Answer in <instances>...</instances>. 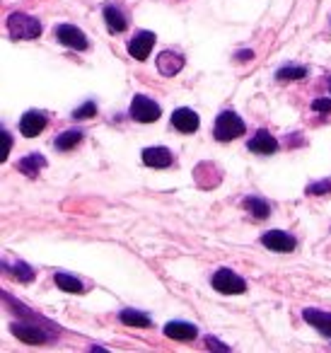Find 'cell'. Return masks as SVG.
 Masks as SVG:
<instances>
[{
  "label": "cell",
  "instance_id": "10",
  "mask_svg": "<svg viewBox=\"0 0 331 353\" xmlns=\"http://www.w3.org/2000/svg\"><path fill=\"white\" fill-rule=\"evenodd\" d=\"M181 68H184V56L177 54V51H162V54L157 56V70H160L162 75H167V78L177 75Z\"/></svg>",
  "mask_w": 331,
  "mask_h": 353
},
{
  "label": "cell",
  "instance_id": "5",
  "mask_svg": "<svg viewBox=\"0 0 331 353\" xmlns=\"http://www.w3.org/2000/svg\"><path fill=\"white\" fill-rule=\"evenodd\" d=\"M56 37L63 46L68 49H75V51H88V37L83 34V30H78L75 25H61L56 30Z\"/></svg>",
  "mask_w": 331,
  "mask_h": 353
},
{
  "label": "cell",
  "instance_id": "30",
  "mask_svg": "<svg viewBox=\"0 0 331 353\" xmlns=\"http://www.w3.org/2000/svg\"><path fill=\"white\" fill-rule=\"evenodd\" d=\"M329 85H331V83H329Z\"/></svg>",
  "mask_w": 331,
  "mask_h": 353
},
{
  "label": "cell",
  "instance_id": "26",
  "mask_svg": "<svg viewBox=\"0 0 331 353\" xmlns=\"http://www.w3.org/2000/svg\"><path fill=\"white\" fill-rule=\"evenodd\" d=\"M0 136H3V160H8V155H10V148H12V136L6 131V128H3V133H0Z\"/></svg>",
  "mask_w": 331,
  "mask_h": 353
},
{
  "label": "cell",
  "instance_id": "2",
  "mask_svg": "<svg viewBox=\"0 0 331 353\" xmlns=\"http://www.w3.org/2000/svg\"><path fill=\"white\" fill-rule=\"evenodd\" d=\"M244 121L237 117L234 112H223L218 119H215V141L220 143H228V141H234V138H239L244 133Z\"/></svg>",
  "mask_w": 331,
  "mask_h": 353
},
{
  "label": "cell",
  "instance_id": "27",
  "mask_svg": "<svg viewBox=\"0 0 331 353\" xmlns=\"http://www.w3.org/2000/svg\"><path fill=\"white\" fill-rule=\"evenodd\" d=\"M312 109H314V112H331V99H324V97L314 99V102H312Z\"/></svg>",
  "mask_w": 331,
  "mask_h": 353
},
{
  "label": "cell",
  "instance_id": "12",
  "mask_svg": "<svg viewBox=\"0 0 331 353\" xmlns=\"http://www.w3.org/2000/svg\"><path fill=\"white\" fill-rule=\"evenodd\" d=\"M302 317H305V322H310L321 336L331 339V312H321V310L307 307L305 312H302Z\"/></svg>",
  "mask_w": 331,
  "mask_h": 353
},
{
  "label": "cell",
  "instance_id": "13",
  "mask_svg": "<svg viewBox=\"0 0 331 353\" xmlns=\"http://www.w3.org/2000/svg\"><path fill=\"white\" fill-rule=\"evenodd\" d=\"M249 150L257 152V155H271V152L278 150V141L271 136L268 131H257L254 133V138L249 141Z\"/></svg>",
  "mask_w": 331,
  "mask_h": 353
},
{
  "label": "cell",
  "instance_id": "18",
  "mask_svg": "<svg viewBox=\"0 0 331 353\" xmlns=\"http://www.w3.org/2000/svg\"><path fill=\"white\" fill-rule=\"evenodd\" d=\"M119 319H121L126 327H141V329H146V327H150V317H148L146 312H138V310H123L121 314H119Z\"/></svg>",
  "mask_w": 331,
  "mask_h": 353
},
{
  "label": "cell",
  "instance_id": "22",
  "mask_svg": "<svg viewBox=\"0 0 331 353\" xmlns=\"http://www.w3.org/2000/svg\"><path fill=\"white\" fill-rule=\"evenodd\" d=\"M56 285H59L61 290H66V293H83L85 285L80 283V279H75V276L70 274H56Z\"/></svg>",
  "mask_w": 331,
  "mask_h": 353
},
{
  "label": "cell",
  "instance_id": "15",
  "mask_svg": "<svg viewBox=\"0 0 331 353\" xmlns=\"http://www.w3.org/2000/svg\"><path fill=\"white\" fill-rule=\"evenodd\" d=\"M165 334L174 341H194L199 329L189 322H167L165 324Z\"/></svg>",
  "mask_w": 331,
  "mask_h": 353
},
{
  "label": "cell",
  "instance_id": "9",
  "mask_svg": "<svg viewBox=\"0 0 331 353\" xmlns=\"http://www.w3.org/2000/svg\"><path fill=\"white\" fill-rule=\"evenodd\" d=\"M261 242H263L266 250H273V252H292L295 250V237L288 235V232H283V230L266 232V235L261 237Z\"/></svg>",
  "mask_w": 331,
  "mask_h": 353
},
{
  "label": "cell",
  "instance_id": "23",
  "mask_svg": "<svg viewBox=\"0 0 331 353\" xmlns=\"http://www.w3.org/2000/svg\"><path fill=\"white\" fill-rule=\"evenodd\" d=\"M6 269L12 271V274H15L22 283H30V281L34 279V271H32L27 264H22V261H15V264H8V261H6Z\"/></svg>",
  "mask_w": 331,
  "mask_h": 353
},
{
  "label": "cell",
  "instance_id": "29",
  "mask_svg": "<svg viewBox=\"0 0 331 353\" xmlns=\"http://www.w3.org/2000/svg\"><path fill=\"white\" fill-rule=\"evenodd\" d=\"M244 59H254V54H252V51H239V54H237V61H244Z\"/></svg>",
  "mask_w": 331,
  "mask_h": 353
},
{
  "label": "cell",
  "instance_id": "3",
  "mask_svg": "<svg viewBox=\"0 0 331 353\" xmlns=\"http://www.w3.org/2000/svg\"><path fill=\"white\" fill-rule=\"evenodd\" d=\"M160 114H162L160 104L152 102L150 97H146V94H136V97H133V102H131V117H133V121H138V123H152V121H157V119H160Z\"/></svg>",
  "mask_w": 331,
  "mask_h": 353
},
{
  "label": "cell",
  "instance_id": "19",
  "mask_svg": "<svg viewBox=\"0 0 331 353\" xmlns=\"http://www.w3.org/2000/svg\"><path fill=\"white\" fill-rule=\"evenodd\" d=\"M80 141H83V131H78V128H70V131L61 133L59 138H56V148L59 150H73L75 145H80Z\"/></svg>",
  "mask_w": 331,
  "mask_h": 353
},
{
  "label": "cell",
  "instance_id": "14",
  "mask_svg": "<svg viewBox=\"0 0 331 353\" xmlns=\"http://www.w3.org/2000/svg\"><path fill=\"white\" fill-rule=\"evenodd\" d=\"M172 152L167 148H146L143 150V162L148 167H155V170H165V167L172 165Z\"/></svg>",
  "mask_w": 331,
  "mask_h": 353
},
{
  "label": "cell",
  "instance_id": "28",
  "mask_svg": "<svg viewBox=\"0 0 331 353\" xmlns=\"http://www.w3.org/2000/svg\"><path fill=\"white\" fill-rule=\"evenodd\" d=\"M205 346L213 348V351H223V353H228V351H230L228 343H220L218 339H208V341H205Z\"/></svg>",
  "mask_w": 331,
  "mask_h": 353
},
{
  "label": "cell",
  "instance_id": "7",
  "mask_svg": "<svg viewBox=\"0 0 331 353\" xmlns=\"http://www.w3.org/2000/svg\"><path fill=\"white\" fill-rule=\"evenodd\" d=\"M152 46H155V34L152 32H138L131 41H128V54L136 61H146L150 56Z\"/></svg>",
  "mask_w": 331,
  "mask_h": 353
},
{
  "label": "cell",
  "instance_id": "4",
  "mask_svg": "<svg viewBox=\"0 0 331 353\" xmlns=\"http://www.w3.org/2000/svg\"><path fill=\"white\" fill-rule=\"evenodd\" d=\"M213 288L218 290V293H223V295H239V293H244L247 290V281L242 279V276H237L234 271H230V269H220L218 274L213 276Z\"/></svg>",
  "mask_w": 331,
  "mask_h": 353
},
{
  "label": "cell",
  "instance_id": "17",
  "mask_svg": "<svg viewBox=\"0 0 331 353\" xmlns=\"http://www.w3.org/2000/svg\"><path fill=\"white\" fill-rule=\"evenodd\" d=\"M44 167H46L44 155H27V157H22V160H20L17 170H20L22 174H27V176H32V179H34V176L39 174Z\"/></svg>",
  "mask_w": 331,
  "mask_h": 353
},
{
  "label": "cell",
  "instance_id": "21",
  "mask_svg": "<svg viewBox=\"0 0 331 353\" xmlns=\"http://www.w3.org/2000/svg\"><path fill=\"white\" fill-rule=\"evenodd\" d=\"M244 206H247V211L252 213L257 221H263V218L271 216V208H268V203L261 201V199H254V196L244 199Z\"/></svg>",
  "mask_w": 331,
  "mask_h": 353
},
{
  "label": "cell",
  "instance_id": "11",
  "mask_svg": "<svg viewBox=\"0 0 331 353\" xmlns=\"http://www.w3.org/2000/svg\"><path fill=\"white\" fill-rule=\"evenodd\" d=\"M44 128H46V117L41 112H27L25 117L20 119V133L25 138L39 136Z\"/></svg>",
  "mask_w": 331,
  "mask_h": 353
},
{
  "label": "cell",
  "instance_id": "25",
  "mask_svg": "<svg viewBox=\"0 0 331 353\" xmlns=\"http://www.w3.org/2000/svg\"><path fill=\"white\" fill-rule=\"evenodd\" d=\"M307 194H312V196H317V194H331V182L324 179V182L310 184V187H307Z\"/></svg>",
  "mask_w": 331,
  "mask_h": 353
},
{
  "label": "cell",
  "instance_id": "1",
  "mask_svg": "<svg viewBox=\"0 0 331 353\" xmlns=\"http://www.w3.org/2000/svg\"><path fill=\"white\" fill-rule=\"evenodd\" d=\"M8 30H10V37L15 41H30L41 34L39 20L25 15V12H12V15L8 17Z\"/></svg>",
  "mask_w": 331,
  "mask_h": 353
},
{
  "label": "cell",
  "instance_id": "8",
  "mask_svg": "<svg viewBox=\"0 0 331 353\" xmlns=\"http://www.w3.org/2000/svg\"><path fill=\"white\" fill-rule=\"evenodd\" d=\"M172 123H174L177 131H181V133H194V131H199L201 119H199V114H196L194 109L181 107V109H177V112L172 114Z\"/></svg>",
  "mask_w": 331,
  "mask_h": 353
},
{
  "label": "cell",
  "instance_id": "20",
  "mask_svg": "<svg viewBox=\"0 0 331 353\" xmlns=\"http://www.w3.org/2000/svg\"><path fill=\"white\" fill-rule=\"evenodd\" d=\"M307 75V68L302 65H283L276 70V80L278 83H290V80H302Z\"/></svg>",
  "mask_w": 331,
  "mask_h": 353
},
{
  "label": "cell",
  "instance_id": "24",
  "mask_svg": "<svg viewBox=\"0 0 331 353\" xmlns=\"http://www.w3.org/2000/svg\"><path fill=\"white\" fill-rule=\"evenodd\" d=\"M94 114H97V107H94V102H85L83 107H78L73 112V119H92Z\"/></svg>",
  "mask_w": 331,
  "mask_h": 353
},
{
  "label": "cell",
  "instance_id": "16",
  "mask_svg": "<svg viewBox=\"0 0 331 353\" xmlns=\"http://www.w3.org/2000/svg\"><path fill=\"white\" fill-rule=\"evenodd\" d=\"M104 20H107V27L112 34H121L123 30L128 27L126 17L121 15V10L114 6H104Z\"/></svg>",
  "mask_w": 331,
  "mask_h": 353
},
{
  "label": "cell",
  "instance_id": "6",
  "mask_svg": "<svg viewBox=\"0 0 331 353\" xmlns=\"http://www.w3.org/2000/svg\"><path fill=\"white\" fill-rule=\"evenodd\" d=\"M10 332L15 334L20 341H25V343H46L49 341V336H46V332L41 329V324H22V322H17V324H12L10 327Z\"/></svg>",
  "mask_w": 331,
  "mask_h": 353
}]
</instances>
